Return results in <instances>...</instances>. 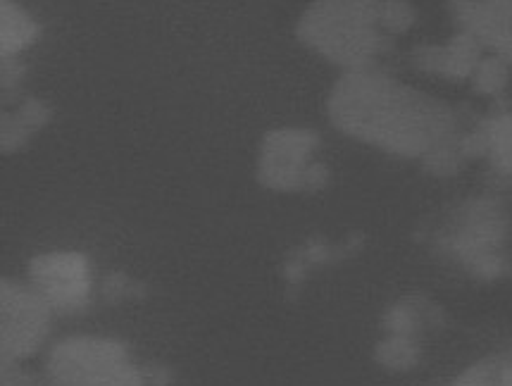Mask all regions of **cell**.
I'll return each instance as SVG.
<instances>
[{
	"label": "cell",
	"instance_id": "cell-6",
	"mask_svg": "<svg viewBox=\"0 0 512 386\" xmlns=\"http://www.w3.org/2000/svg\"><path fill=\"white\" fill-rule=\"evenodd\" d=\"M58 365L62 386H127L122 367L103 348H67Z\"/></svg>",
	"mask_w": 512,
	"mask_h": 386
},
{
	"label": "cell",
	"instance_id": "cell-10",
	"mask_svg": "<svg viewBox=\"0 0 512 386\" xmlns=\"http://www.w3.org/2000/svg\"><path fill=\"white\" fill-rule=\"evenodd\" d=\"M462 163H465V155H462L460 148V134L439 143V146L432 148V151L422 158L424 170L436 174V177H453V174L462 167Z\"/></svg>",
	"mask_w": 512,
	"mask_h": 386
},
{
	"label": "cell",
	"instance_id": "cell-5",
	"mask_svg": "<svg viewBox=\"0 0 512 386\" xmlns=\"http://www.w3.org/2000/svg\"><path fill=\"white\" fill-rule=\"evenodd\" d=\"M484 58V46L474 36L458 31L446 43H420L410 51V62L415 70L443 77L448 82L472 79L474 70Z\"/></svg>",
	"mask_w": 512,
	"mask_h": 386
},
{
	"label": "cell",
	"instance_id": "cell-9",
	"mask_svg": "<svg viewBox=\"0 0 512 386\" xmlns=\"http://www.w3.org/2000/svg\"><path fill=\"white\" fill-rule=\"evenodd\" d=\"M472 89L479 96H501L505 86L510 82V65L498 55H484L482 62L477 65V70L472 74Z\"/></svg>",
	"mask_w": 512,
	"mask_h": 386
},
{
	"label": "cell",
	"instance_id": "cell-8",
	"mask_svg": "<svg viewBox=\"0 0 512 386\" xmlns=\"http://www.w3.org/2000/svg\"><path fill=\"white\" fill-rule=\"evenodd\" d=\"M479 129L484 134V158L489 160L491 170L512 177V112L486 117L484 122H479Z\"/></svg>",
	"mask_w": 512,
	"mask_h": 386
},
{
	"label": "cell",
	"instance_id": "cell-11",
	"mask_svg": "<svg viewBox=\"0 0 512 386\" xmlns=\"http://www.w3.org/2000/svg\"><path fill=\"white\" fill-rule=\"evenodd\" d=\"M417 22V10L410 0H382L379 5V27L386 36H401Z\"/></svg>",
	"mask_w": 512,
	"mask_h": 386
},
{
	"label": "cell",
	"instance_id": "cell-7",
	"mask_svg": "<svg viewBox=\"0 0 512 386\" xmlns=\"http://www.w3.org/2000/svg\"><path fill=\"white\" fill-rule=\"evenodd\" d=\"M41 27L27 10L15 0L0 3V41H3V58H17L24 48L39 39Z\"/></svg>",
	"mask_w": 512,
	"mask_h": 386
},
{
	"label": "cell",
	"instance_id": "cell-2",
	"mask_svg": "<svg viewBox=\"0 0 512 386\" xmlns=\"http://www.w3.org/2000/svg\"><path fill=\"white\" fill-rule=\"evenodd\" d=\"M382 0H310L296 39L346 72L379 67L391 41L379 27Z\"/></svg>",
	"mask_w": 512,
	"mask_h": 386
},
{
	"label": "cell",
	"instance_id": "cell-3",
	"mask_svg": "<svg viewBox=\"0 0 512 386\" xmlns=\"http://www.w3.org/2000/svg\"><path fill=\"white\" fill-rule=\"evenodd\" d=\"M320 146V136L310 129L284 127L265 134L258 158V179L272 191H303L305 172L312 165V153Z\"/></svg>",
	"mask_w": 512,
	"mask_h": 386
},
{
	"label": "cell",
	"instance_id": "cell-4",
	"mask_svg": "<svg viewBox=\"0 0 512 386\" xmlns=\"http://www.w3.org/2000/svg\"><path fill=\"white\" fill-rule=\"evenodd\" d=\"M460 31L512 67V0H446Z\"/></svg>",
	"mask_w": 512,
	"mask_h": 386
},
{
	"label": "cell",
	"instance_id": "cell-12",
	"mask_svg": "<svg viewBox=\"0 0 512 386\" xmlns=\"http://www.w3.org/2000/svg\"><path fill=\"white\" fill-rule=\"evenodd\" d=\"M15 117L29 129L31 134H34L48 122V108L41 101H36V98H29V101H24L20 105V110L15 112Z\"/></svg>",
	"mask_w": 512,
	"mask_h": 386
},
{
	"label": "cell",
	"instance_id": "cell-1",
	"mask_svg": "<svg viewBox=\"0 0 512 386\" xmlns=\"http://www.w3.org/2000/svg\"><path fill=\"white\" fill-rule=\"evenodd\" d=\"M327 112L348 139L405 160H422L458 136V120L446 103L398 82L382 67L343 72L329 91Z\"/></svg>",
	"mask_w": 512,
	"mask_h": 386
}]
</instances>
